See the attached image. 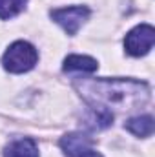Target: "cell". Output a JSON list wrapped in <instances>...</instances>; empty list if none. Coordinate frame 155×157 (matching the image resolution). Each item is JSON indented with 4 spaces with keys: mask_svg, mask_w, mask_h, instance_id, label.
<instances>
[{
    "mask_svg": "<svg viewBox=\"0 0 155 157\" xmlns=\"http://www.w3.org/2000/svg\"><path fill=\"white\" fill-rule=\"evenodd\" d=\"M28 0H0V18H11L24 9Z\"/></svg>",
    "mask_w": 155,
    "mask_h": 157,
    "instance_id": "9c48e42d",
    "label": "cell"
},
{
    "mask_svg": "<svg viewBox=\"0 0 155 157\" xmlns=\"http://www.w3.org/2000/svg\"><path fill=\"white\" fill-rule=\"evenodd\" d=\"M91 139L88 135L82 133H68L60 139V148L66 152V155L75 157V155H82L91 148Z\"/></svg>",
    "mask_w": 155,
    "mask_h": 157,
    "instance_id": "5b68a950",
    "label": "cell"
},
{
    "mask_svg": "<svg viewBox=\"0 0 155 157\" xmlns=\"http://www.w3.org/2000/svg\"><path fill=\"white\" fill-rule=\"evenodd\" d=\"M126 130L137 137H150L153 133V117L152 115H139L126 121Z\"/></svg>",
    "mask_w": 155,
    "mask_h": 157,
    "instance_id": "ba28073f",
    "label": "cell"
},
{
    "mask_svg": "<svg viewBox=\"0 0 155 157\" xmlns=\"http://www.w3.org/2000/svg\"><path fill=\"white\" fill-rule=\"evenodd\" d=\"M4 157H39V148H37L33 139L22 137V139L13 141L6 148Z\"/></svg>",
    "mask_w": 155,
    "mask_h": 157,
    "instance_id": "8992f818",
    "label": "cell"
},
{
    "mask_svg": "<svg viewBox=\"0 0 155 157\" xmlns=\"http://www.w3.org/2000/svg\"><path fill=\"white\" fill-rule=\"evenodd\" d=\"M78 157H102V155L97 154V152H93V150H88L86 154H82V155H78Z\"/></svg>",
    "mask_w": 155,
    "mask_h": 157,
    "instance_id": "30bf717a",
    "label": "cell"
},
{
    "mask_svg": "<svg viewBox=\"0 0 155 157\" xmlns=\"http://www.w3.org/2000/svg\"><path fill=\"white\" fill-rule=\"evenodd\" d=\"M99 64L95 59L86 57V55H70L64 60V71H82V73H91L97 71Z\"/></svg>",
    "mask_w": 155,
    "mask_h": 157,
    "instance_id": "52a82bcc",
    "label": "cell"
},
{
    "mask_svg": "<svg viewBox=\"0 0 155 157\" xmlns=\"http://www.w3.org/2000/svg\"><path fill=\"white\" fill-rule=\"evenodd\" d=\"M39 60V53L37 49L29 44V42H24V40H17L13 42L7 51L4 53L2 57V64L7 71L11 73H24V71H29Z\"/></svg>",
    "mask_w": 155,
    "mask_h": 157,
    "instance_id": "7a4b0ae2",
    "label": "cell"
},
{
    "mask_svg": "<svg viewBox=\"0 0 155 157\" xmlns=\"http://www.w3.org/2000/svg\"><path fill=\"white\" fill-rule=\"evenodd\" d=\"M51 18L64 28L68 35H75L78 28L84 24V20L89 17V9L86 6H71V7H62V9H53Z\"/></svg>",
    "mask_w": 155,
    "mask_h": 157,
    "instance_id": "277c9868",
    "label": "cell"
},
{
    "mask_svg": "<svg viewBox=\"0 0 155 157\" xmlns=\"http://www.w3.org/2000/svg\"><path fill=\"white\" fill-rule=\"evenodd\" d=\"M78 88L93 110L108 113H112V108L133 110L137 104H144L150 99V86L131 78H93L84 80Z\"/></svg>",
    "mask_w": 155,
    "mask_h": 157,
    "instance_id": "6da1fadb",
    "label": "cell"
},
{
    "mask_svg": "<svg viewBox=\"0 0 155 157\" xmlns=\"http://www.w3.org/2000/svg\"><path fill=\"white\" fill-rule=\"evenodd\" d=\"M155 42V29L150 24H141L135 26L124 39V48L130 55L133 57H142L146 55Z\"/></svg>",
    "mask_w": 155,
    "mask_h": 157,
    "instance_id": "3957f363",
    "label": "cell"
}]
</instances>
